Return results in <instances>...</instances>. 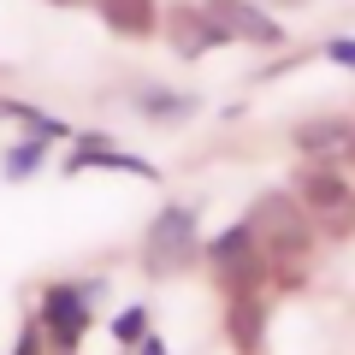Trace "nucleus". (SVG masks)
I'll return each mask as SVG.
<instances>
[{
	"label": "nucleus",
	"mask_w": 355,
	"mask_h": 355,
	"mask_svg": "<svg viewBox=\"0 0 355 355\" xmlns=\"http://www.w3.org/2000/svg\"><path fill=\"white\" fill-rule=\"evenodd\" d=\"M243 225L254 231V243H261V254H266V272H272L279 284H302V279H308V261H314L320 231H314L308 207L296 202L291 190L254 196V207H249Z\"/></svg>",
	"instance_id": "1"
},
{
	"label": "nucleus",
	"mask_w": 355,
	"mask_h": 355,
	"mask_svg": "<svg viewBox=\"0 0 355 355\" xmlns=\"http://www.w3.org/2000/svg\"><path fill=\"white\" fill-rule=\"evenodd\" d=\"M42 331L53 338L60 355H71L83 343V331H89V296L77 284H48L42 291Z\"/></svg>",
	"instance_id": "7"
},
{
	"label": "nucleus",
	"mask_w": 355,
	"mask_h": 355,
	"mask_svg": "<svg viewBox=\"0 0 355 355\" xmlns=\"http://www.w3.org/2000/svg\"><path fill=\"white\" fill-rule=\"evenodd\" d=\"M89 166H107V172H130V178H160L148 160H137V154H125L119 142H107V137H77L71 142V160H65V172H89Z\"/></svg>",
	"instance_id": "9"
},
{
	"label": "nucleus",
	"mask_w": 355,
	"mask_h": 355,
	"mask_svg": "<svg viewBox=\"0 0 355 355\" xmlns=\"http://www.w3.org/2000/svg\"><path fill=\"white\" fill-rule=\"evenodd\" d=\"M202 12L225 30V42H243V48H284V24L266 12L261 0H202Z\"/></svg>",
	"instance_id": "5"
},
{
	"label": "nucleus",
	"mask_w": 355,
	"mask_h": 355,
	"mask_svg": "<svg viewBox=\"0 0 355 355\" xmlns=\"http://www.w3.org/2000/svg\"><path fill=\"white\" fill-rule=\"evenodd\" d=\"M291 196L308 207L320 237H355V184L343 178V166L302 160V172L291 178Z\"/></svg>",
	"instance_id": "3"
},
{
	"label": "nucleus",
	"mask_w": 355,
	"mask_h": 355,
	"mask_svg": "<svg viewBox=\"0 0 355 355\" xmlns=\"http://www.w3.org/2000/svg\"><path fill=\"white\" fill-rule=\"evenodd\" d=\"M142 326H148V308H130V314H119V320H113V338H119V343H137V338H142Z\"/></svg>",
	"instance_id": "15"
},
{
	"label": "nucleus",
	"mask_w": 355,
	"mask_h": 355,
	"mask_svg": "<svg viewBox=\"0 0 355 355\" xmlns=\"http://www.w3.org/2000/svg\"><path fill=\"white\" fill-rule=\"evenodd\" d=\"M349 142H355V119L349 113H314L302 125H291V148L314 166H343L349 160Z\"/></svg>",
	"instance_id": "6"
},
{
	"label": "nucleus",
	"mask_w": 355,
	"mask_h": 355,
	"mask_svg": "<svg viewBox=\"0 0 355 355\" xmlns=\"http://www.w3.org/2000/svg\"><path fill=\"white\" fill-rule=\"evenodd\" d=\"M225 338L237 355H254L266 338V296H225Z\"/></svg>",
	"instance_id": "11"
},
{
	"label": "nucleus",
	"mask_w": 355,
	"mask_h": 355,
	"mask_svg": "<svg viewBox=\"0 0 355 355\" xmlns=\"http://www.w3.org/2000/svg\"><path fill=\"white\" fill-rule=\"evenodd\" d=\"M0 119H24V125L36 130L42 142H60V137H65V125H60V119L36 113V107H30V101H0Z\"/></svg>",
	"instance_id": "14"
},
{
	"label": "nucleus",
	"mask_w": 355,
	"mask_h": 355,
	"mask_svg": "<svg viewBox=\"0 0 355 355\" xmlns=\"http://www.w3.org/2000/svg\"><path fill=\"white\" fill-rule=\"evenodd\" d=\"M343 166H355V142H349V160H343Z\"/></svg>",
	"instance_id": "20"
},
{
	"label": "nucleus",
	"mask_w": 355,
	"mask_h": 355,
	"mask_svg": "<svg viewBox=\"0 0 355 355\" xmlns=\"http://www.w3.org/2000/svg\"><path fill=\"white\" fill-rule=\"evenodd\" d=\"M137 343H142L137 355H166V343H160V338H137Z\"/></svg>",
	"instance_id": "18"
},
{
	"label": "nucleus",
	"mask_w": 355,
	"mask_h": 355,
	"mask_svg": "<svg viewBox=\"0 0 355 355\" xmlns=\"http://www.w3.org/2000/svg\"><path fill=\"white\" fill-rule=\"evenodd\" d=\"M202 261H207V272H214V284L225 296H254V291H266V254H261V243H254V231L243 225H225L214 243H202Z\"/></svg>",
	"instance_id": "4"
},
{
	"label": "nucleus",
	"mask_w": 355,
	"mask_h": 355,
	"mask_svg": "<svg viewBox=\"0 0 355 355\" xmlns=\"http://www.w3.org/2000/svg\"><path fill=\"white\" fill-rule=\"evenodd\" d=\"M53 6H77V0H53Z\"/></svg>",
	"instance_id": "21"
},
{
	"label": "nucleus",
	"mask_w": 355,
	"mask_h": 355,
	"mask_svg": "<svg viewBox=\"0 0 355 355\" xmlns=\"http://www.w3.org/2000/svg\"><path fill=\"white\" fill-rule=\"evenodd\" d=\"M196 95H184V89H160V83H148L137 95V113L148 119V125H184V119H196Z\"/></svg>",
	"instance_id": "12"
},
{
	"label": "nucleus",
	"mask_w": 355,
	"mask_h": 355,
	"mask_svg": "<svg viewBox=\"0 0 355 355\" xmlns=\"http://www.w3.org/2000/svg\"><path fill=\"white\" fill-rule=\"evenodd\" d=\"M266 6H284V12H296V6H308V0H266Z\"/></svg>",
	"instance_id": "19"
},
{
	"label": "nucleus",
	"mask_w": 355,
	"mask_h": 355,
	"mask_svg": "<svg viewBox=\"0 0 355 355\" xmlns=\"http://www.w3.org/2000/svg\"><path fill=\"white\" fill-rule=\"evenodd\" d=\"M160 30H166V42H172L178 60H202V53L225 48V30H219L214 18L196 6V0H184V6H166V12H160Z\"/></svg>",
	"instance_id": "8"
},
{
	"label": "nucleus",
	"mask_w": 355,
	"mask_h": 355,
	"mask_svg": "<svg viewBox=\"0 0 355 355\" xmlns=\"http://www.w3.org/2000/svg\"><path fill=\"white\" fill-rule=\"evenodd\" d=\"M320 53H326V60L338 65V71H355V36H331Z\"/></svg>",
	"instance_id": "16"
},
{
	"label": "nucleus",
	"mask_w": 355,
	"mask_h": 355,
	"mask_svg": "<svg viewBox=\"0 0 355 355\" xmlns=\"http://www.w3.org/2000/svg\"><path fill=\"white\" fill-rule=\"evenodd\" d=\"M196 261H202V207L166 202L142 231V272L148 279H184Z\"/></svg>",
	"instance_id": "2"
},
{
	"label": "nucleus",
	"mask_w": 355,
	"mask_h": 355,
	"mask_svg": "<svg viewBox=\"0 0 355 355\" xmlns=\"http://www.w3.org/2000/svg\"><path fill=\"white\" fill-rule=\"evenodd\" d=\"M12 355H42V326H24L18 331V349Z\"/></svg>",
	"instance_id": "17"
},
{
	"label": "nucleus",
	"mask_w": 355,
	"mask_h": 355,
	"mask_svg": "<svg viewBox=\"0 0 355 355\" xmlns=\"http://www.w3.org/2000/svg\"><path fill=\"white\" fill-rule=\"evenodd\" d=\"M42 154H48V142H42V137H24V142H12V148H6V166H0V172L18 184V178H30V172L42 166Z\"/></svg>",
	"instance_id": "13"
},
{
	"label": "nucleus",
	"mask_w": 355,
	"mask_h": 355,
	"mask_svg": "<svg viewBox=\"0 0 355 355\" xmlns=\"http://www.w3.org/2000/svg\"><path fill=\"white\" fill-rule=\"evenodd\" d=\"M95 12H101V24L113 30V36H125V42H148L154 30H160V0H95Z\"/></svg>",
	"instance_id": "10"
}]
</instances>
